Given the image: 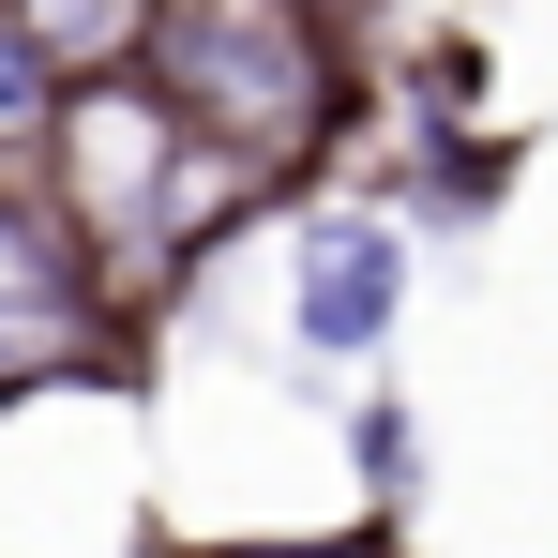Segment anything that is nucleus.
Segmentation results:
<instances>
[{
	"mask_svg": "<svg viewBox=\"0 0 558 558\" xmlns=\"http://www.w3.org/2000/svg\"><path fill=\"white\" fill-rule=\"evenodd\" d=\"M136 92L257 196V182H287V167L332 151L348 61H332L317 0H151L136 15Z\"/></svg>",
	"mask_w": 558,
	"mask_h": 558,
	"instance_id": "1",
	"label": "nucleus"
},
{
	"mask_svg": "<svg viewBox=\"0 0 558 558\" xmlns=\"http://www.w3.org/2000/svg\"><path fill=\"white\" fill-rule=\"evenodd\" d=\"M46 136H61L76 211H92V272H182L196 242H211V211L242 196L182 121H167V106L136 92V76H121V92H61Z\"/></svg>",
	"mask_w": 558,
	"mask_h": 558,
	"instance_id": "2",
	"label": "nucleus"
},
{
	"mask_svg": "<svg viewBox=\"0 0 558 558\" xmlns=\"http://www.w3.org/2000/svg\"><path fill=\"white\" fill-rule=\"evenodd\" d=\"M61 377H121V317H106L92 242L31 196H0V408L61 392Z\"/></svg>",
	"mask_w": 558,
	"mask_h": 558,
	"instance_id": "3",
	"label": "nucleus"
},
{
	"mask_svg": "<svg viewBox=\"0 0 558 558\" xmlns=\"http://www.w3.org/2000/svg\"><path fill=\"white\" fill-rule=\"evenodd\" d=\"M392 287H408V242L377 211H317L302 227V348H377Z\"/></svg>",
	"mask_w": 558,
	"mask_h": 558,
	"instance_id": "4",
	"label": "nucleus"
},
{
	"mask_svg": "<svg viewBox=\"0 0 558 558\" xmlns=\"http://www.w3.org/2000/svg\"><path fill=\"white\" fill-rule=\"evenodd\" d=\"M46 121H61V61L0 15V136H46Z\"/></svg>",
	"mask_w": 558,
	"mask_h": 558,
	"instance_id": "5",
	"label": "nucleus"
},
{
	"mask_svg": "<svg viewBox=\"0 0 558 558\" xmlns=\"http://www.w3.org/2000/svg\"><path fill=\"white\" fill-rule=\"evenodd\" d=\"M182 558H377V544H182Z\"/></svg>",
	"mask_w": 558,
	"mask_h": 558,
	"instance_id": "6",
	"label": "nucleus"
}]
</instances>
